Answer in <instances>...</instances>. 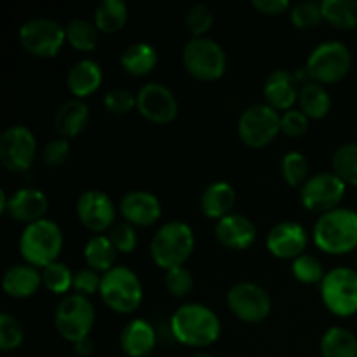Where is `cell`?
I'll return each instance as SVG.
<instances>
[{"label": "cell", "instance_id": "obj_1", "mask_svg": "<svg viewBox=\"0 0 357 357\" xmlns=\"http://www.w3.org/2000/svg\"><path fill=\"white\" fill-rule=\"evenodd\" d=\"M169 328L174 340L188 347H208L215 344L222 333L218 316L202 303H185L174 310Z\"/></svg>", "mask_w": 357, "mask_h": 357}, {"label": "cell", "instance_id": "obj_2", "mask_svg": "<svg viewBox=\"0 0 357 357\" xmlns=\"http://www.w3.org/2000/svg\"><path fill=\"white\" fill-rule=\"evenodd\" d=\"M314 243L328 255L357 251V211L337 208L323 213L314 225Z\"/></svg>", "mask_w": 357, "mask_h": 357}, {"label": "cell", "instance_id": "obj_3", "mask_svg": "<svg viewBox=\"0 0 357 357\" xmlns=\"http://www.w3.org/2000/svg\"><path fill=\"white\" fill-rule=\"evenodd\" d=\"M63 250V232L54 220L42 218L30 223L20 236V253L24 264L37 268L58 261Z\"/></svg>", "mask_w": 357, "mask_h": 357}, {"label": "cell", "instance_id": "obj_4", "mask_svg": "<svg viewBox=\"0 0 357 357\" xmlns=\"http://www.w3.org/2000/svg\"><path fill=\"white\" fill-rule=\"evenodd\" d=\"M195 248L194 230L188 223L167 222L160 227L150 243L152 260L164 271L183 267L185 261L190 258Z\"/></svg>", "mask_w": 357, "mask_h": 357}, {"label": "cell", "instance_id": "obj_5", "mask_svg": "<svg viewBox=\"0 0 357 357\" xmlns=\"http://www.w3.org/2000/svg\"><path fill=\"white\" fill-rule=\"evenodd\" d=\"M100 296L105 305L114 312L131 314L142 305V281L131 268L117 265L101 278Z\"/></svg>", "mask_w": 357, "mask_h": 357}, {"label": "cell", "instance_id": "obj_6", "mask_svg": "<svg viewBox=\"0 0 357 357\" xmlns=\"http://www.w3.org/2000/svg\"><path fill=\"white\" fill-rule=\"evenodd\" d=\"M185 70L194 79L213 82L227 72V54L222 45L208 37H192L181 52Z\"/></svg>", "mask_w": 357, "mask_h": 357}, {"label": "cell", "instance_id": "obj_7", "mask_svg": "<svg viewBox=\"0 0 357 357\" xmlns=\"http://www.w3.org/2000/svg\"><path fill=\"white\" fill-rule=\"evenodd\" d=\"M96 321V310L91 300L82 295H66L54 310V328L59 337L77 344L89 337Z\"/></svg>", "mask_w": 357, "mask_h": 357}, {"label": "cell", "instance_id": "obj_8", "mask_svg": "<svg viewBox=\"0 0 357 357\" xmlns=\"http://www.w3.org/2000/svg\"><path fill=\"white\" fill-rule=\"evenodd\" d=\"M351 66V49L340 40H326L310 52L305 68L314 82L335 84L347 75Z\"/></svg>", "mask_w": 357, "mask_h": 357}, {"label": "cell", "instance_id": "obj_9", "mask_svg": "<svg viewBox=\"0 0 357 357\" xmlns=\"http://www.w3.org/2000/svg\"><path fill=\"white\" fill-rule=\"evenodd\" d=\"M321 298L326 309L338 317L357 314V271L337 267L324 275L321 282Z\"/></svg>", "mask_w": 357, "mask_h": 357}, {"label": "cell", "instance_id": "obj_10", "mask_svg": "<svg viewBox=\"0 0 357 357\" xmlns=\"http://www.w3.org/2000/svg\"><path fill=\"white\" fill-rule=\"evenodd\" d=\"M20 42L35 58H52L66 42V26L51 17H33L21 24Z\"/></svg>", "mask_w": 357, "mask_h": 357}, {"label": "cell", "instance_id": "obj_11", "mask_svg": "<svg viewBox=\"0 0 357 357\" xmlns=\"http://www.w3.org/2000/svg\"><path fill=\"white\" fill-rule=\"evenodd\" d=\"M279 131H281V115L267 103L248 107L237 122L239 138L251 149H264L271 145Z\"/></svg>", "mask_w": 357, "mask_h": 357}, {"label": "cell", "instance_id": "obj_12", "mask_svg": "<svg viewBox=\"0 0 357 357\" xmlns=\"http://www.w3.org/2000/svg\"><path fill=\"white\" fill-rule=\"evenodd\" d=\"M227 305L237 319L257 324L268 317L272 300L267 289L257 282H237L227 293Z\"/></svg>", "mask_w": 357, "mask_h": 357}, {"label": "cell", "instance_id": "obj_13", "mask_svg": "<svg viewBox=\"0 0 357 357\" xmlns=\"http://www.w3.org/2000/svg\"><path fill=\"white\" fill-rule=\"evenodd\" d=\"M37 157V139L26 126H10L0 135V162L7 171L24 173Z\"/></svg>", "mask_w": 357, "mask_h": 357}, {"label": "cell", "instance_id": "obj_14", "mask_svg": "<svg viewBox=\"0 0 357 357\" xmlns=\"http://www.w3.org/2000/svg\"><path fill=\"white\" fill-rule=\"evenodd\" d=\"M347 185L335 173H319L310 176L300 188V201L303 208L316 213L337 209L345 195Z\"/></svg>", "mask_w": 357, "mask_h": 357}, {"label": "cell", "instance_id": "obj_15", "mask_svg": "<svg viewBox=\"0 0 357 357\" xmlns=\"http://www.w3.org/2000/svg\"><path fill=\"white\" fill-rule=\"evenodd\" d=\"M136 108L153 124H169L178 115V100L164 84L149 82L136 94Z\"/></svg>", "mask_w": 357, "mask_h": 357}, {"label": "cell", "instance_id": "obj_16", "mask_svg": "<svg viewBox=\"0 0 357 357\" xmlns=\"http://www.w3.org/2000/svg\"><path fill=\"white\" fill-rule=\"evenodd\" d=\"M77 216L86 229L105 232L115 225V204L108 194L101 190H87L77 199Z\"/></svg>", "mask_w": 357, "mask_h": 357}, {"label": "cell", "instance_id": "obj_17", "mask_svg": "<svg viewBox=\"0 0 357 357\" xmlns=\"http://www.w3.org/2000/svg\"><path fill=\"white\" fill-rule=\"evenodd\" d=\"M309 244V234L298 222H281L267 234V250L281 260H295L302 257Z\"/></svg>", "mask_w": 357, "mask_h": 357}, {"label": "cell", "instance_id": "obj_18", "mask_svg": "<svg viewBox=\"0 0 357 357\" xmlns=\"http://www.w3.org/2000/svg\"><path fill=\"white\" fill-rule=\"evenodd\" d=\"M124 222L135 227H152L162 215V206L157 195L146 190H131L121 199L119 204Z\"/></svg>", "mask_w": 357, "mask_h": 357}, {"label": "cell", "instance_id": "obj_19", "mask_svg": "<svg viewBox=\"0 0 357 357\" xmlns=\"http://www.w3.org/2000/svg\"><path fill=\"white\" fill-rule=\"evenodd\" d=\"M49 209V199L38 188L24 187L17 188L7 197L6 213L16 222H23L26 225L38 222L45 216Z\"/></svg>", "mask_w": 357, "mask_h": 357}, {"label": "cell", "instance_id": "obj_20", "mask_svg": "<svg viewBox=\"0 0 357 357\" xmlns=\"http://www.w3.org/2000/svg\"><path fill=\"white\" fill-rule=\"evenodd\" d=\"M300 86L295 73L286 68H278L267 75L264 82L265 103L274 110L288 112L298 101Z\"/></svg>", "mask_w": 357, "mask_h": 357}, {"label": "cell", "instance_id": "obj_21", "mask_svg": "<svg viewBox=\"0 0 357 357\" xmlns=\"http://www.w3.org/2000/svg\"><path fill=\"white\" fill-rule=\"evenodd\" d=\"M215 236L220 244L234 251H244L257 241L258 230L248 216L230 213L225 218L218 220L215 225Z\"/></svg>", "mask_w": 357, "mask_h": 357}, {"label": "cell", "instance_id": "obj_22", "mask_svg": "<svg viewBox=\"0 0 357 357\" xmlns=\"http://www.w3.org/2000/svg\"><path fill=\"white\" fill-rule=\"evenodd\" d=\"M157 335L146 319L136 317L121 331V349L129 357H150L155 347Z\"/></svg>", "mask_w": 357, "mask_h": 357}, {"label": "cell", "instance_id": "obj_23", "mask_svg": "<svg viewBox=\"0 0 357 357\" xmlns=\"http://www.w3.org/2000/svg\"><path fill=\"white\" fill-rule=\"evenodd\" d=\"M42 284V272L33 265L16 264L3 272L2 288L10 298H30Z\"/></svg>", "mask_w": 357, "mask_h": 357}, {"label": "cell", "instance_id": "obj_24", "mask_svg": "<svg viewBox=\"0 0 357 357\" xmlns=\"http://www.w3.org/2000/svg\"><path fill=\"white\" fill-rule=\"evenodd\" d=\"M103 82V70L94 59H80L66 75V86L75 98H87L96 93Z\"/></svg>", "mask_w": 357, "mask_h": 357}, {"label": "cell", "instance_id": "obj_25", "mask_svg": "<svg viewBox=\"0 0 357 357\" xmlns=\"http://www.w3.org/2000/svg\"><path fill=\"white\" fill-rule=\"evenodd\" d=\"M89 107L84 100L73 98L65 101L54 114V129L61 138L79 136L89 124Z\"/></svg>", "mask_w": 357, "mask_h": 357}, {"label": "cell", "instance_id": "obj_26", "mask_svg": "<svg viewBox=\"0 0 357 357\" xmlns=\"http://www.w3.org/2000/svg\"><path fill=\"white\" fill-rule=\"evenodd\" d=\"M237 202L236 188L229 181H213L204 188L201 195V209L204 216L222 220L230 215Z\"/></svg>", "mask_w": 357, "mask_h": 357}, {"label": "cell", "instance_id": "obj_27", "mask_svg": "<svg viewBox=\"0 0 357 357\" xmlns=\"http://www.w3.org/2000/svg\"><path fill=\"white\" fill-rule=\"evenodd\" d=\"M159 61L157 49L149 42H132L122 51L121 66L132 77L149 75Z\"/></svg>", "mask_w": 357, "mask_h": 357}, {"label": "cell", "instance_id": "obj_28", "mask_svg": "<svg viewBox=\"0 0 357 357\" xmlns=\"http://www.w3.org/2000/svg\"><path fill=\"white\" fill-rule=\"evenodd\" d=\"M298 105L300 110L309 119H323L331 110L330 93L324 89L323 84L307 80L300 86Z\"/></svg>", "mask_w": 357, "mask_h": 357}, {"label": "cell", "instance_id": "obj_29", "mask_svg": "<svg viewBox=\"0 0 357 357\" xmlns=\"http://www.w3.org/2000/svg\"><path fill=\"white\" fill-rule=\"evenodd\" d=\"M319 349L323 357H357V337L347 328L333 326L324 331Z\"/></svg>", "mask_w": 357, "mask_h": 357}, {"label": "cell", "instance_id": "obj_30", "mask_svg": "<svg viewBox=\"0 0 357 357\" xmlns=\"http://www.w3.org/2000/svg\"><path fill=\"white\" fill-rule=\"evenodd\" d=\"M115 258H117V250L114 248L112 241L108 236H98L91 237L84 246V260L89 265V268L96 272H105L115 267Z\"/></svg>", "mask_w": 357, "mask_h": 357}, {"label": "cell", "instance_id": "obj_31", "mask_svg": "<svg viewBox=\"0 0 357 357\" xmlns=\"http://www.w3.org/2000/svg\"><path fill=\"white\" fill-rule=\"evenodd\" d=\"M129 9L124 0H103L94 9V24L103 33H117L128 23Z\"/></svg>", "mask_w": 357, "mask_h": 357}, {"label": "cell", "instance_id": "obj_32", "mask_svg": "<svg viewBox=\"0 0 357 357\" xmlns=\"http://www.w3.org/2000/svg\"><path fill=\"white\" fill-rule=\"evenodd\" d=\"M321 10L324 20L338 30L357 28V0H324Z\"/></svg>", "mask_w": 357, "mask_h": 357}, {"label": "cell", "instance_id": "obj_33", "mask_svg": "<svg viewBox=\"0 0 357 357\" xmlns=\"http://www.w3.org/2000/svg\"><path fill=\"white\" fill-rule=\"evenodd\" d=\"M66 42H70V45L77 51L91 52L100 44V30L94 21L75 17L66 24Z\"/></svg>", "mask_w": 357, "mask_h": 357}, {"label": "cell", "instance_id": "obj_34", "mask_svg": "<svg viewBox=\"0 0 357 357\" xmlns=\"http://www.w3.org/2000/svg\"><path fill=\"white\" fill-rule=\"evenodd\" d=\"M333 173L344 181L345 185L357 187V143H345L335 152Z\"/></svg>", "mask_w": 357, "mask_h": 357}, {"label": "cell", "instance_id": "obj_35", "mask_svg": "<svg viewBox=\"0 0 357 357\" xmlns=\"http://www.w3.org/2000/svg\"><path fill=\"white\" fill-rule=\"evenodd\" d=\"M73 275L75 274L63 261H54L42 268V282H44L45 289L54 295H65L70 291V288H73Z\"/></svg>", "mask_w": 357, "mask_h": 357}, {"label": "cell", "instance_id": "obj_36", "mask_svg": "<svg viewBox=\"0 0 357 357\" xmlns=\"http://www.w3.org/2000/svg\"><path fill=\"white\" fill-rule=\"evenodd\" d=\"M281 174L289 187H302L309 180V160L300 152H288L281 159Z\"/></svg>", "mask_w": 357, "mask_h": 357}, {"label": "cell", "instance_id": "obj_37", "mask_svg": "<svg viewBox=\"0 0 357 357\" xmlns=\"http://www.w3.org/2000/svg\"><path fill=\"white\" fill-rule=\"evenodd\" d=\"M291 272L296 281L302 282V284H321L324 275H326L319 258L305 253L293 260Z\"/></svg>", "mask_w": 357, "mask_h": 357}, {"label": "cell", "instance_id": "obj_38", "mask_svg": "<svg viewBox=\"0 0 357 357\" xmlns=\"http://www.w3.org/2000/svg\"><path fill=\"white\" fill-rule=\"evenodd\" d=\"M24 340L23 324L9 312L0 314V351L10 352L21 347Z\"/></svg>", "mask_w": 357, "mask_h": 357}, {"label": "cell", "instance_id": "obj_39", "mask_svg": "<svg viewBox=\"0 0 357 357\" xmlns=\"http://www.w3.org/2000/svg\"><path fill=\"white\" fill-rule=\"evenodd\" d=\"M215 23V14L206 3H195L185 14V26L194 37H204Z\"/></svg>", "mask_w": 357, "mask_h": 357}, {"label": "cell", "instance_id": "obj_40", "mask_svg": "<svg viewBox=\"0 0 357 357\" xmlns=\"http://www.w3.org/2000/svg\"><path fill=\"white\" fill-rule=\"evenodd\" d=\"M108 239L112 241L117 253H132L138 246V236H136L135 225L128 222L115 223L108 232Z\"/></svg>", "mask_w": 357, "mask_h": 357}, {"label": "cell", "instance_id": "obj_41", "mask_svg": "<svg viewBox=\"0 0 357 357\" xmlns=\"http://www.w3.org/2000/svg\"><path fill=\"white\" fill-rule=\"evenodd\" d=\"M291 23L296 28H312L317 26L323 17V10H321V3L317 2H300L293 6L291 9Z\"/></svg>", "mask_w": 357, "mask_h": 357}, {"label": "cell", "instance_id": "obj_42", "mask_svg": "<svg viewBox=\"0 0 357 357\" xmlns=\"http://www.w3.org/2000/svg\"><path fill=\"white\" fill-rule=\"evenodd\" d=\"M164 281H166L167 291L173 296H178V298L187 296L194 288V278H192V272L187 267H176L166 271Z\"/></svg>", "mask_w": 357, "mask_h": 357}, {"label": "cell", "instance_id": "obj_43", "mask_svg": "<svg viewBox=\"0 0 357 357\" xmlns=\"http://www.w3.org/2000/svg\"><path fill=\"white\" fill-rule=\"evenodd\" d=\"M103 105L110 114L126 115L132 108H136V94H132L128 89H122V87H117V89L108 91L107 96L103 98Z\"/></svg>", "mask_w": 357, "mask_h": 357}, {"label": "cell", "instance_id": "obj_44", "mask_svg": "<svg viewBox=\"0 0 357 357\" xmlns=\"http://www.w3.org/2000/svg\"><path fill=\"white\" fill-rule=\"evenodd\" d=\"M70 157V142L66 138H54L45 143L42 149V162L47 167H59L68 160Z\"/></svg>", "mask_w": 357, "mask_h": 357}, {"label": "cell", "instance_id": "obj_45", "mask_svg": "<svg viewBox=\"0 0 357 357\" xmlns=\"http://www.w3.org/2000/svg\"><path fill=\"white\" fill-rule=\"evenodd\" d=\"M307 129H309V117L302 110L291 108L281 115V132H284L289 138H298L305 135Z\"/></svg>", "mask_w": 357, "mask_h": 357}, {"label": "cell", "instance_id": "obj_46", "mask_svg": "<svg viewBox=\"0 0 357 357\" xmlns=\"http://www.w3.org/2000/svg\"><path fill=\"white\" fill-rule=\"evenodd\" d=\"M101 288V278L100 272L93 271V268H82L73 275V289L77 295L91 296L94 293H100Z\"/></svg>", "mask_w": 357, "mask_h": 357}, {"label": "cell", "instance_id": "obj_47", "mask_svg": "<svg viewBox=\"0 0 357 357\" xmlns=\"http://www.w3.org/2000/svg\"><path fill=\"white\" fill-rule=\"evenodd\" d=\"M251 6L267 16H279L291 7L288 0H253Z\"/></svg>", "mask_w": 357, "mask_h": 357}, {"label": "cell", "instance_id": "obj_48", "mask_svg": "<svg viewBox=\"0 0 357 357\" xmlns=\"http://www.w3.org/2000/svg\"><path fill=\"white\" fill-rule=\"evenodd\" d=\"M73 349L80 357H87L94 352V344L89 337L84 338V340H79L77 344H73Z\"/></svg>", "mask_w": 357, "mask_h": 357}, {"label": "cell", "instance_id": "obj_49", "mask_svg": "<svg viewBox=\"0 0 357 357\" xmlns=\"http://www.w3.org/2000/svg\"><path fill=\"white\" fill-rule=\"evenodd\" d=\"M192 357H215V356H211V354H206V352H197V354H194Z\"/></svg>", "mask_w": 357, "mask_h": 357}, {"label": "cell", "instance_id": "obj_50", "mask_svg": "<svg viewBox=\"0 0 357 357\" xmlns=\"http://www.w3.org/2000/svg\"><path fill=\"white\" fill-rule=\"evenodd\" d=\"M356 271H357V251H356Z\"/></svg>", "mask_w": 357, "mask_h": 357}]
</instances>
